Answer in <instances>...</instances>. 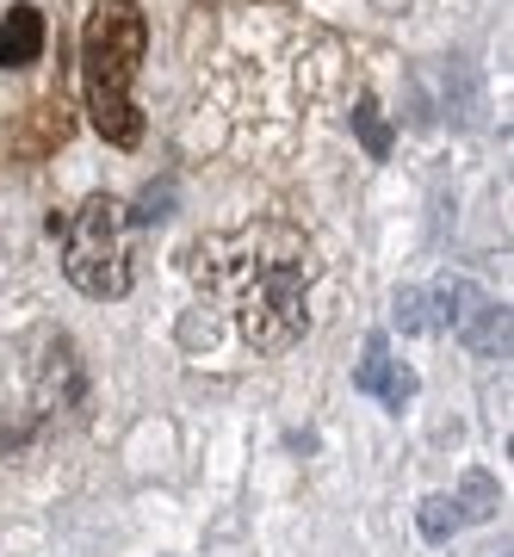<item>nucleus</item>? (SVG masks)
<instances>
[{
    "label": "nucleus",
    "mask_w": 514,
    "mask_h": 557,
    "mask_svg": "<svg viewBox=\"0 0 514 557\" xmlns=\"http://www.w3.org/2000/svg\"><path fill=\"white\" fill-rule=\"evenodd\" d=\"M87 391L75 341L62 329H13L0 335V453L44 440Z\"/></svg>",
    "instance_id": "obj_2"
},
{
    "label": "nucleus",
    "mask_w": 514,
    "mask_h": 557,
    "mask_svg": "<svg viewBox=\"0 0 514 557\" xmlns=\"http://www.w3.org/2000/svg\"><path fill=\"white\" fill-rule=\"evenodd\" d=\"M416 372H409V366H403V359H391V366H384V384H378V397L391 403V409H403V403L416 397Z\"/></svg>",
    "instance_id": "obj_11"
},
{
    "label": "nucleus",
    "mask_w": 514,
    "mask_h": 557,
    "mask_svg": "<svg viewBox=\"0 0 514 557\" xmlns=\"http://www.w3.org/2000/svg\"><path fill=\"white\" fill-rule=\"evenodd\" d=\"M143 50H149V20L131 0H94L87 32H81V81H87V112L94 131L119 149L143 143V112L131 100V75H137Z\"/></svg>",
    "instance_id": "obj_3"
},
{
    "label": "nucleus",
    "mask_w": 514,
    "mask_h": 557,
    "mask_svg": "<svg viewBox=\"0 0 514 557\" xmlns=\"http://www.w3.org/2000/svg\"><path fill=\"white\" fill-rule=\"evenodd\" d=\"M50 236H62V273L87 298H124L131 292V218L119 199H87L75 218H50Z\"/></svg>",
    "instance_id": "obj_4"
},
{
    "label": "nucleus",
    "mask_w": 514,
    "mask_h": 557,
    "mask_svg": "<svg viewBox=\"0 0 514 557\" xmlns=\"http://www.w3.org/2000/svg\"><path fill=\"white\" fill-rule=\"evenodd\" d=\"M495 508H502V490H495L484 471H472V478H465V490H458V502H453V515L458 520H490Z\"/></svg>",
    "instance_id": "obj_7"
},
{
    "label": "nucleus",
    "mask_w": 514,
    "mask_h": 557,
    "mask_svg": "<svg viewBox=\"0 0 514 557\" xmlns=\"http://www.w3.org/2000/svg\"><path fill=\"white\" fill-rule=\"evenodd\" d=\"M384 366H391V341L372 335V341H366V354H359V366H354V391L378 397V384H384Z\"/></svg>",
    "instance_id": "obj_8"
},
{
    "label": "nucleus",
    "mask_w": 514,
    "mask_h": 557,
    "mask_svg": "<svg viewBox=\"0 0 514 557\" xmlns=\"http://www.w3.org/2000/svg\"><path fill=\"white\" fill-rule=\"evenodd\" d=\"M435 304H440V322L465 347H477V354H509V304L484 298L472 278H440Z\"/></svg>",
    "instance_id": "obj_5"
},
{
    "label": "nucleus",
    "mask_w": 514,
    "mask_h": 557,
    "mask_svg": "<svg viewBox=\"0 0 514 557\" xmlns=\"http://www.w3.org/2000/svg\"><path fill=\"white\" fill-rule=\"evenodd\" d=\"M193 278L223 304L236 335L260 354H285L310 329V278L317 255L292 223H242L230 236L193 248Z\"/></svg>",
    "instance_id": "obj_1"
},
{
    "label": "nucleus",
    "mask_w": 514,
    "mask_h": 557,
    "mask_svg": "<svg viewBox=\"0 0 514 557\" xmlns=\"http://www.w3.org/2000/svg\"><path fill=\"white\" fill-rule=\"evenodd\" d=\"M354 131H359V143H366V156H372V161L391 156V124L378 119V106H372V100H359V106H354Z\"/></svg>",
    "instance_id": "obj_9"
},
{
    "label": "nucleus",
    "mask_w": 514,
    "mask_h": 557,
    "mask_svg": "<svg viewBox=\"0 0 514 557\" xmlns=\"http://www.w3.org/2000/svg\"><path fill=\"white\" fill-rule=\"evenodd\" d=\"M44 57V13L38 7H7L0 20V69H32Z\"/></svg>",
    "instance_id": "obj_6"
},
{
    "label": "nucleus",
    "mask_w": 514,
    "mask_h": 557,
    "mask_svg": "<svg viewBox=\"0 0 514 557\" xmlns=\"http://www.w3.org/2000/svg\"><path fill=\"white\" fill-rule=\"evenodd\" d=\"M416 520H421V533L435 539H453V527H458V515H453V496H421V508H416Z\"/></svg>",
    "instance_id": "obj_10"
},
{
    "label": "nucleus",
    "mask_w": 514,
    "mask_h": 557,
    "mask_svg": "<svg viewBox=\"0 0 514 557\" xmlns=\"http://www.w3.org/2000/svg\"><path fill=\"white\" fill-rule=\"evenodd\" d=\"M396 329H403V335L428 329V298H421V292H396Z\"/></svg>",
    "instance_id": "obj_12"
},
{
    "label": "nucleus",
    "mask_w": 514,
    "mask_h": 557,
    "mask_svg": "<svg viewBox=\"0 0 514 557\" xmlns=\"http://www.w3.org/2000/svg\"><path fill=\"white\" fill-rule=\"evenodd\" d=\"M168 199H174L168 186H161V193L149 186V193H143V211H137V218H143V223H161V218H168Z\"/></svg>",
    "instance_id": "obj_13"
}]
</instances>
